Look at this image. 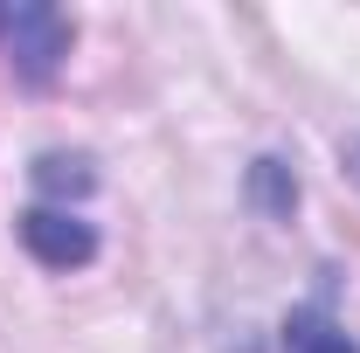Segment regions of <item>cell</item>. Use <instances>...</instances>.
Wrapping results in <instances>:
<instances>
[{
    "instance_id": "1",
    "label": "cell",
    "mask_w": 360,
    "mask_h": 353,
    "mask_svg": "<svg viewBox=\"0 0 360 353\" xmlns=\"http://www.w3.org/2000/svg\"><path fill=\"white\" fill-rule=\"evenodd\" d=\"M21 243H28V257L49 270H84L97 257V229L77 215H63V208H28L21 215Z\"/></svg>"
},
{
    "instance_id": "2",
    "label": "cell",
    "mask_w": 360,
    "mask_h": 353,
    "mask_svg": "<svg viewBox=\"0 0 360 353\" xmlns=\"http://www.w3.org/2000/svg\"><path fill=\"white\" fill-rule=\"evenodd\" d=\"M7 35H14V56H21V70H28L35 84L56 70V56L70 49V28H63L56 14H42V7H21V14L7 21Z\"/></svg>"
},
{
    "instance_id": "3",
    "label": "cell",
    "mask_w": 360,
    "mask_h": 353,
    "mask_svg": "<svg viewBox=\"0 0 360 353\" xmlns=\"http://www.w3.org/2000/svg\"><path fill=\"white\" fill-rule=\"evenodd\" d=\"M284 353H360L326 312H291L284 319Z\"/></svg>"
},
{
    "instance_id": "4",
    "label": "cell",
    "mask_w": 360,
    "mask_h": 353,
    "mask_svg": "<svg viewBox=\"0 0 360 353\" xmlns=\"http://www.w3.org/2000/svg\"><path fill=\"white\" fill-rule=\"evenodd\" d=\"M42 187H70V194H84V187H90L84 160H42Z\"/></svg>"
}]
</instances>
